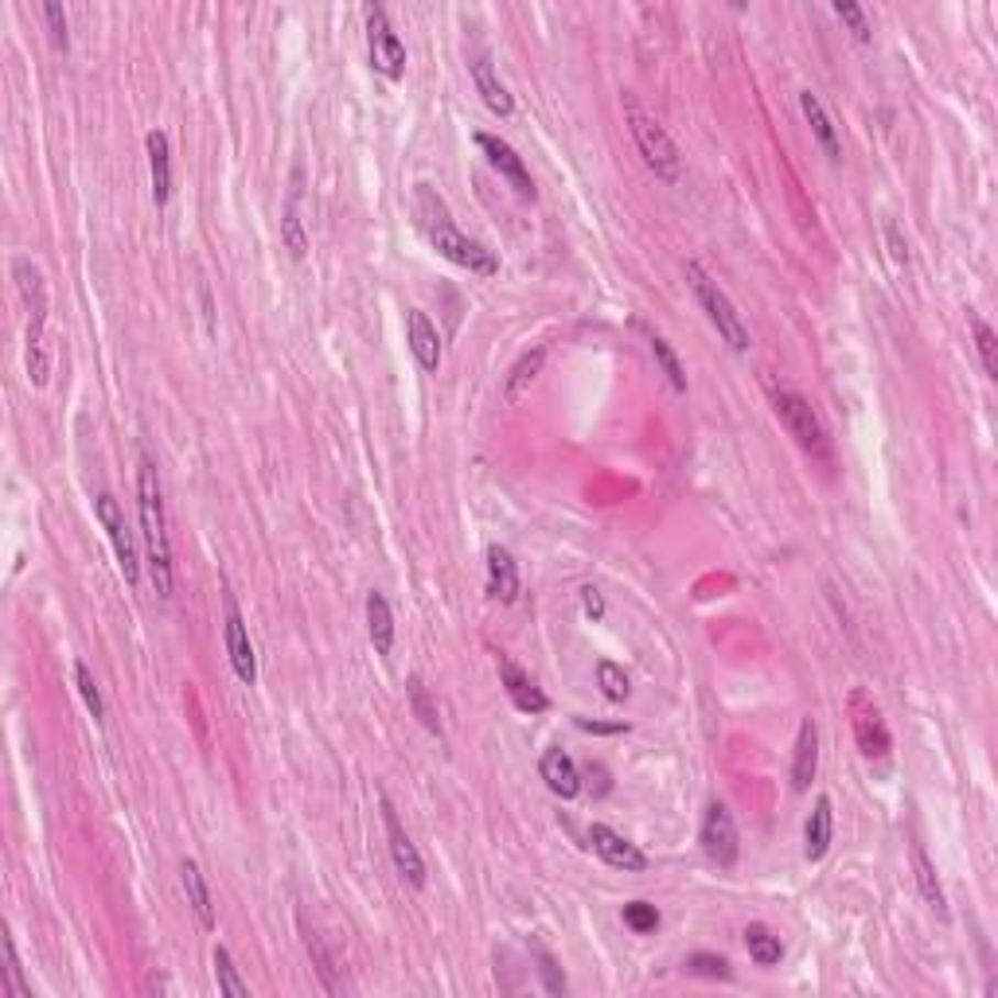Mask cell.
I'll return each instance as SVG.
<instances>
[{"label": "cell", "mask_w": 998, "mask_h": 998, "mask_svg": "<svg viewBox=\"0 0 998 998\" xmlns=\"http://www.w3.org/2000/svg\"><path fill=\"white\" fill-rule=\"evenodd\" d=\"M414 215H418V227L429 239V246H434L441 257H449L452 265H461V270L480 274V277H492L495 270H500V257H495L484 242L469 239V234L452 222L449 204L437 196L434 184H418V188H414Z\"/></svg>", "instance_id": "1"}, {"label": "cell", "mask_w": 998, "mask_h": 998, "mask_svg": "<svg viewBox=\"0 0 998 998\" xmlns=\"http://www.w3.org/2000/svg\"><path fill=\"white\" fill-rule=\"evenodd\" d=\"M138 512H141V535H145V547H149V573H153L156 593L168 601L172 597V547H168V530H164V492H161V476H156L153 457H141Z\"/></svg>", "instance_id": "2"}, {"label": "cell", "mask_w": 998, "mask_h": 998, "mask_svg": "<svg viewBox=\"0 0 998 998\" xmlns=\"http://www.w3.org/2000/svg\"><path fill=\"white\" fill-rule=\"evenodd\" d=\"M12 277H17V289L28 305V340H24L28 383L47 386V379H52V355H47V343H43V328H47V282H43V270L32 257H17L12 262Z\"/></svg>", "instance_id": "3"}, {"label": "cell", "mask_w": 998, "mask_h": 998, "mask_svg": "<svg viewBox=\"0 0 998 998\" xmlns=\"http://www.w3.org/2000/svg\"><path fill=\"white\" fill-rule=\"evenodd\" d=\"M624 118H628V133L632 141H636V149H640L644 164H648L651 172H656L659 179H667V184H675L679 179V149H675V141L667 138V129L659 125L651 113L640 110V102H636V95H628L624 90Z\"/></svg>", "instance_id": "4"}, {"label": "cell", "mask_w": 998, "mask_h": 998, "mask_svg": "<svg viewBox=\"0 0 998 998\" xmlns=\"http://www.w3.org/2000/svg\"><path fill=\"white\" fill-rule=\"evenodd\" d=\"M687 282H691L694 297H699L706 320L717 328V336H722V340L730 343L734 351H749V328H745V320H742V312L734 308V300L722 293V285H717L699 262H687Z\"/></svg>", "instance_id": "5"}, {"label": "cell", "mask_w": 998, "mask_h": 998, "mask_svg": "<svg viewBox=\"0 0 998 998\" xmlns=\"http://www.w3.org/2000/svg\"><path fill=\"white\" fill-rule=\"evenodd\" d=\"M772 410H777L780 426L796 437V445H800L808 457H815V461H831L827 429H823L820 414H815V406H811L803 394L788 391V386H772Z\"/></svg>", "instance_id": "6"}, {"label": "cell", "mask_w": 998, "mask_h": 998, "mask_svg": "<svg viewBox=\"0 0 998 998\" xmlns=\"http://www.w3.org/2000/svg\"><path fill=\"white\" fill-rule=\"evenodd\" d=\"M363 20H368V55H371V67H375L383 78H391V83H398V78L406 75V47H402L398 32H394L391 20H386V9H379V4H368V9H363Z\"/></svg>", "instance_id": "7"}, {"label": "cell", "mask_w": 998, "mask_h": 998, "mask_svg": "<svg viewBox=\"0 0 998 998\" xmlns=\"http://www.w3.org/2000/svg\"><path fill=\"white\" fill-rule=\"evenodd\" d=\"M222 640H227V656H231L234 675H239L246 687H254L257 683V656H254V644H250L246 616H242L231 585H222Z\"/></svg>", "instance_id": "8"}, {"label": "cell", "mask_w": 998, "mask_h": 998, "mask_svg": "<svg viewBox=\"0 0 998 998\" xmlns=\"http://www.w3.org/2000/svg\"><path fill=\"white\" fill-rule=\"evenodd\" d=\"M95 515H98V523L106 527V535H110L113 555H118V566H121V573H125V581H129V585H138V581H141L138 547H133V530H129L121 504L113 500L110 492H102V495L95 500Z\"/></svg>", "instance_id": "9"}, {"label": "cell", "mask_w": 998, "mask_h": 998, "mask_svg": "<svg viewBox=\"0 0 998 998\" xmlns=\"http://www.w3.org/2000/svg\"><path fill=\"white\" fill-rule=\"evenodd\" d=\"M851 730H854V742H858L862 757L881 760L889 753V725H886V717H881L878 702H874L866 691L851 694Z\"/></svg>", "instance_id": "10"}, {"label": "cell", "mask_w": 998, "mask_h": 998, "mask_svg": "<svg viewBox=\"0 0 998 998\" xmlns=\"http://www.w3.org/2000/svg\"><path fill=\"white\" fill-rule=\"evenodd\" d=\"M379 808H383V827H386V846H391V858L394 866H398V874L406 881H410L414 889H426V862H421L418 846H414V838L406 835V827L398 823V811L391 808V800H379Z\"/></svg>", "instance_id": "11"}, {"label": "cell", "mask_w": 998, "mask_h": 998, "mask_svg": "<svg viewBox=\"0 0 998 998\" xmlns=\"http://www.w3.org/2000/svg\"><path fill=\"white\" fill-rule=\"evenodd\" d=\"M702 851L717 862V866H734L737 854H742V843H737V823L730 815L725 803H710L706 815H702Z\"/></svg>", "instance_id": "12"}, {"label": "cell", "mask_w": 998, "mask_h": 998, "mask_svg": "<svg viewBox=\"0 0 998 998\" xmlns=\"http://www.w3.org/2000/svg\"><path fill=\"white\" fill-rule=\"evenodd\" d=\"M589 846H593V854H597L601 862H608L613 870H628V874L648 870V854H644L636 843H628L624 835H616L613 827H605V823H593V827H589Z\"/></svg>", "instance_id": "13"}, {"label": "cell", "mask_w": 998, "mask_h": 998, "mask_svg": "<svg viewBox=\"0 0 998 998\" xmlns=\"http://www.w3.org/2000/svg\"><path fill=\"white\" fill-rule=\"evenodd\" d=\"M476 145H480V153L487 156V164H492L500 176L512 184L515 191H519L523 199H535V179H530V172H527V164H523V156L515 153L512 145H507L504 138H492V133H476Z\"/></svg>", "instance_id": "14"}, {"label": "cell", "mask_w": 998, "mask_h": 998, "mask_svg": "<svg viewBox=\"0 0 998 998\" xmlns=\"http://www.w3.org/2000/svg\"><path fill=\"white\" fill-rule=\"evenodd\" d=\"M487 593L500 605H515L519 601V566H515L512 550L492 542L487 547Z\"/></svg>", "instance_id": "15"}, {"label": "cell", "mask_w": 998, "mask_h": 998, "mask_svg": "<svg viewBox=\"0 0 998 998\" xmlns=\"http://www.w3.org/2000/svg\"><path fill=\"white\" fill-rule=\"evenodd\" d=\"M820 772V725L803 717L800 734H796V753H792V788L796 792H808L811 780Z\"/></svg>", "instance_id": "16"}, {"label": "cell", "mask_w": 998, "mask_h": 998, "mask_svg": "<svg viewBox=\"0 0 998 998\" xmlns=\"http://www.w3.org/2000/svg\"><path fill=\"white\" fill-rule=\"evenodd\" d=\"M406 340H410V351H414V359H418V368L434 375V371L441 368V336H437V328L429 325V316L421 312V308H410V312H406Z\"/></svg>", "instance_id": "17"}, {"label": "cell", "mask_w": 998, "mask_h": 998, "mask_svg": "<svg viewBox=\"0 0 998 998\" xmlns=\"http://www.w3.org/2000/svg\"><path fill=\"white\" fill-rule=\"evenodd\" d=\"M831 838H835V808H831V796H815V808H811L808 827H803V854H808V862L827 858Z\"/></svg>", "instance_id": "18"}, {"label": "cell", "mask_w": 998, "mask_h": 998, "mask_svg": "<svg viewBox=\"0 0 998 998\" xmlns=\"http://www.w3.org/2000/svg\"><path fill=\"white\" fill-rule=\"evenodd\" d=\"M469 67H472V83H476V90H480V98H484L487 110L500 113V118H512V113H515V98H512V90L504 86V78L495 75L492 55H476Z\"/></svg>", "instance_id": "19"}, {"label": "cell", "mask_w": 998, "mask_h": 998, "mask_svg": "<svg viewBox=\"0 0 998 998\" xmlns=\"http://www.w3.org/2000/svg\"><path fill=\"white\" fill-rule=\"evenodd\" d=\"M500 679H504L507 699H512L515 710H523V714H542V710L550 706L547 694L538 691V687L530 683V675L523 671L519 663H512V659H500Z\"/></svg>", "instance_id": "20"}, {"label": "cell", "mask_w": 998, "mask_h": 998, "mask_svg": "<svg viewBox=\"0 0 998 998\" xmlns=\"http://www.w3.org/2000/svg\"><path fill=\"white\" fill-rule=\"evenodd\" d=\"M538 772H542V780H547L550 792L562 796V800H573V796L581 792V772H578V765H573V757L566 749H547V753H542V760H538Z\"/></svg>", "instance_id": "21"}, {"label": "cell", "mask_w": 998, "mask_h": 998, "mask_svg": "<svg viewBox=\"0 0 998 998\" xmlns=\"http://www.w3.org/2000/svg\"><path fill=\"white\" fill-rule=\"evenodd\" d=\"M149 149V176H153V204L164 207L172 196V149H168V133L164 129H149L145 138Z\"/></svg>", "instance_id": "22"}, {"label": "cell", "mask_w": 998, "mask_h": 998, "mask_svg": "<svg viewBox=\"0 0 998 998\" xmlns=\"http://www.w3.org/2000/svg\"><path fill=\"white\" fill-rule=\"evenodd\" d=\"M800 110H803V118H808V125H811V138L820 141L823 153H827V161H831V164L843 161V145H838L835 121L827 118V110H823L820 95H811V90H800Z\"/></svg>", "instance_id": "23"}, {"label": "cell", "mask_w": 998, "mask_h": 998, "mask_svg": "<svg viewBox=\"0 0 998 998\" xmlns=\"http://www.w3.org/2000/svg\"><path fill=\"white\" fill-rule=\"evenodd\" d=\"M179 881H184V893H188V904H191V913H196L199 929L211 932L215 929V904H211V889H207V878H204V870H199V862L184 858V866H179Z\"/></svg>", "instance_id": "24"}, {"label": "cell", "mask_w": 998, "mask_h": 998, "mask_svg": "<svg viewBox=\"0 0 998 998\" xmlns=\"http://www.w3.org/2000/svg\"><path fill=\"white\" fill-rule=\"evenodd\" d=\"M300 936H305V947H308V956H312V967H316V975H320V983H325V990L328 995H343L348 983L336 975V959H332V952H328L325 936L316 929H308L305 921H300Z\"/></svg>", "instance_id": "25"}, {"label": "cell", "mask_w": 998, "mask_h": 998, "mask_svg": "<svg viewBox=\"0 0 998 998\" xmlns=\"http://www.w3.org/2000/svg\"><path fill=\"white\" fill-rule=\"evenodd\" d=\"M542 363H547V351L535 348V351H523L519 359H515V368L507 371V383H504V402H519L523 394L530 391V383L538 379V371H542Z\"/></svg>", "instance_id": "26"}, {"label": "cell", "mask_w": 998, "mask_h": 998, "mask_svg": "<svg viewBox=\"0 0 998 998\" xmlns=\"http://www.w3.org/2000/svg\"><path fill=\"white\" fill-rule=\"evenodd\" d=\"M368 632L379 656H391L394 648V613L383 593H368Z\"/></svg>", "instance_id": "27"}, {"label": "cell", "mask_w": 998, "mask_h": 998, "mask_svg": "<svg viewBox=\"0 0 998 998\" xmlns=\"http://www.w3.org/2000/svg\"><path fill=\"white\" fill-rule=\"evenodd\" d=\"M913 874H917V886H921V897L929 901L932 913L947 917V897H944V886H940L936 878V866L929 862V854H924L921 843H913Z\"/></svg>", "instance_id": "28"}, {"label": "cell", "mask_w": 998, "mask_h": 998, "mask_svg": "<svg viewBox=\"0 0 998 998\" xmlns=\"http://www.w3.org/2000/svg\"><path fill=\"white\" fill-rule=\"evenodd\" d=\"M745 947H749L753 964H760V967H777L780 959H785V944H780V936H772L765 924H749V929H745Z\"/></svg>", "instance_id": "29"}, {"label": "cell", "mask_w": 998, "mask_h": 998, "mask_svg": "<svg viewBox=\"0 0 998 998\" xmlns=\"http://www.w3.org/2000/svg\"><path fill=\"white\" fill-rule=\"evenodd\" d=\"M640 332L648 336V348H651V355H656L659 368H663V375H667V383H671V391L683 394V391H687V371H683V363H679V355L671 351V343H667L659 332H651V328H644V325H640Z\"/></svg>", "instance_id": "30"}, {"label": "cell", "mask_w": 998, "mask_h": 998, "mask_svg": "<svg viewBox=\"0 0 998 998\" xmlns=\"http://www.w3.org/2000/svg\"><path fill=\"white\" fill-rule=\"evenodd\" d=\"M967 325H972L975 351H979L983 371H987V379H998V340H995V332H990L987 320H979V316H975L972 308H967Z\"/></svg>", "instance_id": "31"}, {"label": "cell", "mask_w": 998, "mask_h": 998, "mask_svg": "<svg viewBox=\"0 0 998 998\" xmlns=\"http://www.w3.org/2000/svg\"><path fill=\"white\" fill-rule=\"evenodd\" d=\"M297 199H300V168L293 172V196H289V211H285V219H282V239H285V246H289L293 257H305L308 239H305V231H300Z\"/></svg>", "instance_id": "32"}, {"label": "cell", "mask_w": 998, "mask_h": 998, "mask_svg": "<svg viewBox=\"0 0 998 998\" xmlns=\"http://www.w3.org/2000/svg\"><path fill=\"white\" fill-rule=\"evenodd\" d=\"M215 983H219L222 995L250 998V987L239 979V967H234V959H231V952H227V947H215Z\"/></svg>", "instance_id": "33"}, {"label": "cell", "mask_w": 998, "mask_h": 998, "mask_svg": "<svg viewBox=\"0 0 998 998\" xmlns=\"http://www.w3.org/2000/svg\"><path fill=\"white\" fill-rule=\"evenodd\" d=\"M406 694H410V706H414V714H418V722L426 725L429 734H441V717H437V706H434V699H429L426 683H421V675H410Z\"/></svg>", "instance_id": "34"}, {"label": "cell", "mask_w": 998, "mask_h": 998, "mask_svg": "<svg viewBox=\"0 0 998 998\" xmlns=\"http://www.w3.org/2000/svg\"><path fill=\"white\" fill-rule=\"evenodd\" d=\"M4 979H9V995L17 998H32V983L24 979V967H20V956H17V940H12V932L4 929Z\"/></svg>", "instance_id": "35"}, {"label": "cell", "mask_w": 998, "mask_h": 998, "mask_svg": "<svg viewBox=\"0 0 998 998\" xmlns=\"http://www.w3.org/2000/svg\"><path fill=\"white\" fill-rule=\"evenodd\" d=\"M597 683H601V694H605L608 702H624L632 694L628 675H624V667H616L613 659H601L597 663Z\"/></svg>", "instance_id": "36"}, {"label": "cell", "mask_w": 998, "mask_h": 998, "mask_svg": "<svg viewBox=\"0 0 998 998\" xmlns=\"http://www.w3.org/2000/svg\"><path fill=\"white\" fill-rule=\"evenodd\" d=\"M75 683H78V694H83V702H86V710H90V717L95 722H106V702H102V691H98V683H95V671L78 659L75 663Z\"/></svg>", "instance_id": "37"}, {"label": "cell", "mask_w": 998, "mask_h": 998, "mask_svg": "<svg viewBox=\"0 0 998 998\" xmlns=\"http://www.w3.org/2000/svg\"><path fill=\"white\" fill-rule=\"evenodd\" d=\"M683 967L691 975H702V979H734V972H730V959L714 956V952H694V956L687 959Z\"/></svg>", "instance_id": "38"}, {"label": "cell", "mask_w": 998, "mask_h": 998, "mask_svg": "<svg viewBox=\"0 0 998 998\" xmlns=\"http://www.w3.org/2000/svg\"><path fill=\"white\" fill-rule=\"evenodd\" d=\"M624 924H628L636 936H648V932L659 929V909H656V904H648V901L624 904Z\"/></svg>", "instance_id": "39"}, {"label": "cell", "mask_w": 998, "mask_h": 998, "mask_svg": "<svg viewBox=\"0 0 998 998\" xmlns=\"http://www.w3.org/2000/svg\"><path fill=\"white\" fill-rule=\"evenodd\" d=\"M835 17L843 20L846 28H851L854 40H858V43H870V20H866L862 4H854V0H835Z\"/></svg>", "instance_id": "40"}, {"label": "cell", "mask_w": 998, "mask_h": 998, "mask_svg": "<svg viewBox=\"0 0 998 998\" xmlns=\"http://www.w3.org/2000/svg\"><path fill=\"white\" fill-rule=\"evenodd\" d=\"M43 20H47V32H52V43L59 47V52H67V12L59 9V4H43Z\"/></svg>", "instance_id": "41"}, {"label": "cell", "mask_w": 998, "mask_h": 998, "mask_svg": "<svg viewBox=\"0 0 998 998\" xmlns=\"http://www.w3.org/2000/svg\"><path fill=\"white\" fill-rule=\"evenodd\" d=\"M535 956H538V975L547 979V990H550V995H566V979H562V972H558L555 959H550V952L535 947Z\"/></svg>", "instance_id": "42"}, {"label": "cell", "mask_w": 998, "mask_h": 998, "mask_svg": "<svg viewBox=\"0 0 998 998\" xmlns=\"http://www.w3.org/2000/svg\"><path fill=\"white\" fill-rule=\"evenodd\" d=\"M581 608H585L589 621H601V616H605V601H601V589L597 585L581 589Z\"/></svg>", "instance_id": "43"}, {"label": "cell", "mask_w": 998, "mask_h": 998, "mask_svg": "<svg viewBox=\"0 0 998 998\" xmlns=\"http://www.w3.org/2000/svg\"><path fill=\"white\" fill-rule=\"evenodd\" d=\"M886 239H889V254H893V262L909 265V254H904V242H901V231H897V222H886Z\"/></svg>", "instance_id": "44"}, {"label": "cell", "mask_w": 998, "mask_h": 998, "mask_svg": "<svg viewBox=\"0 0 998 998\" xmlns=\"http://www.w3.org/2000/svg\"><path fill=\"white\" fill-rule=\"evenodd\" d=\"M581 730H589V734H621L624 725H601V722H589V717H578Z\"/></svg>", "instance_id": "45"}]
</instances>
